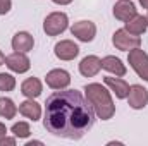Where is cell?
Returning <instances> with one entry per match:
<instances>
[{
    "instance_id": "cell-1",
    "label": "cell",
    "mask_w": 148,
    "mask_h": 146,
    "mask_svg": "<svg viewBox=\"0 0 148 146\" xmlns=\"http://www.w3.org/2000/svg\"><path fill=\"white\" fill-rule=\"evenodd\" d=\"M95 124V110L77 89H59L47 98L45 129L59 138L81 139Z\"/></svg>"
},
{
    "instance_id": "cell-2",
    "label": "cell",
    "mask_w": 148,
    "mask_h": 146,
    "mask_svg": "<svg viewBox=\"0 0 148 146\" xmlns=\"http://www.w3.org/2000/svg\"><path fill=\"white\" fill-rule=\"evenodd\" d=\"M84 93L88 102L95 110V115L102 120H109L115 113V105L110 98V93L98 83H90L84 86Z\"/></svg>"
},
{
    "instance_id": "cell-3",
    "label": "cell",
    "mask_w": 148,
    "mask_h": 146,
    "mask_svg": "<svg viewBox=\"0 0 148 146\" xmlns=\"http://www.w3.org/2000/svg\"><path fill=\"white\" fill-rule=\"evenodd\" d=\"M67 26H69V19H67V14L64 12H52L50 16H47L43 23V29L48 36H57L64 33Z\"/></svg>"
},
{
    "instance_id": "cell-4",
    "label": "cell",
    "mask_w": 148,
    "mask_h": 146,
    "mask_svg": "<svg viewBox=\"0 0 148 146\" xmlns=\"http://www.w3.org/2000/svg\"><path fill=\"white\" fill-rule=\"evenodd\" d=\"M127 60H129V65L134 69V72L138 74L141 79L148 81V55L140 48V46L129 50Z\"/></svg>"
},
{
    "instance_id": "cell-5",
    "label": "cell",
    "mask_w": 148,
    "mask_h": 146,
    "mask_svg": "<svg viewBox=\"0 0 148 146\" xmlns=\"http://www.w3.org/2000/svg\"><path fill=\"white\" fill-rule=\"evenodd\" d=\"M112 43L117 50H122V52H127V50H133L136 46L141 45V38L136 36V35H131L127 33L126 29H117L112 36Z\"/></svg>"
},
{
    "instance_id": "cell-6",
    "label": "cell",
    "mask_w": 148,
    "mask_h": 146,
    "mask_svg": "<svg viewBox=\"0 0 148 146\" xmlns=\"http://www.w3.org/2000/svg\"><path fill=\"white\" fill-rule=\"evenodd\" d=\"M71 33H73V36H76L79 41L88 43V41H91V40L95 38V35H97V26H95V23H91V21H77V23L73 24Z\"/></svg>"
},
{
    "instance_id": "cell-7",
    "label": "cell",
    "mask_w": 148,
    "mask_h": 146,
    "mask_svg": "<svg viewBox=\"0 0 148 146\" xmlns=\"http://www.w3.org/2000/svg\"><path fill=\"white\" fill-rule=\"evenodd\" d=\"M127 103L129 107L134 110L145 108L148 103V91L141 84H133L129 86V93H127Z\"/></svg>"
},
{
    "instance_id": "cell-8",
    "label": "cell",
    "mask_w": 148,
    "mask_h": 146,
    "mask_svg": "<svg viewBox=\"0 0 148 146\" xmlns=\"http://www.w3.org/2000/svg\"><path fill=\"white\" fill-rule=\"evenodd\" d=\"M5 64H7V67H9L10 71H14V72H17V74L28 72L29 67H31L29 59H28L26 53H23V52H14V53L7 55V57H5Z\"/></svg>"
},
{
    "instance_id": "cell-9",
    "label": "cell",
    "mask_w": 148,
    "mask_h": 146,
    "mask_svg": "<svg viewBox=\"0 0 148 146\" xmlns=\"http://www.w3.org/2000/svg\"><path fill=\"white\" fill-rule=\"evenodd\" d=\"M45 81H47V84L52 89H64V88L69 86L71 76H69L67 71H64V69H53V71H50V72L47 74Z\"/></svg>"
},
{
    "instance_id": "cell-10",
    "label": "cell",
    "mask_w": 148,
    "mask_h": 146,
    "mask_svg": "<svg viewBox=\"0 0 148 146\" xmlns=\"http://www.w3.org/2000/svg\"><path fill=\"white\" fill-rule=\"evenodd\" d=\"M79 53V46L71 40H62L55 45V55L60 60H73Z\"/></svg>"
},
{
    "instance_id": "cell-11",
    "label": "cell",
    "mask_w": 148,
    "mask_h": 146,
    "mask_svg": "<svg viewBox=\"0 0 148 146\" xmlns=\"http://www.w3.org/2000/svg\"><path fill=\"white\" fill-rule=\"evenodd\" d=\"M114 16H115V19L126 23V21H129L131 17L136 16V7L131 0H119L114 5Z\"/></svg>"
},
{
    "instance_id": "cell-12",
    "label": "cell",
    "mask_w": 148,
    "mask_h": 146,
    "mask_svg": "<svg viewBox=\"0 0 148 146\" xmlns=\"http://www.w3.org/2000/svg\"><path fill=\"white\" fill-rule=\"evenodd\" d=\"M102 69V60L97 57V55H88L81 60L79 64V72L83 74L84 77H93L100 72Z\"/></svg>"
},
{
    "instance_id": "cell-13",
    "label": "cell",
    "mask_w": 148,
    "mask_h": 146,
    "mask_svg": "<svg viewBox=\"0 0 148 146\" xmlns=\"http://www.w3.org/2000/svg\"><path fill=\"white\" fill-rule=\"evenodd\" d=\"M103 83H105V84L110 88L112 91L115 93V96H117L119 100L127 98V93H129V84H127L124 79H121L119 76H117V77L107 76V77H103Z\"/></svg>"
},
{
    "instance_id": "cell-14",
    "label": "cell",
    "mask_w": 148,
    "mask_h": 146,
    "mask_svg": "<svg viewBox=\"0 0 148 146\" xmlns=\"http://www.w3.org/2000/svg\"><path fill=\"white\" fill-rule=\"evenodd\" d=\"M33 46H35V40H33V36L29 33H26V31H19V33H16L14 38H12V48L16 52L26 53V52L33 50Z\"/></svg>"
},
{
    "instance_id": "cell-15",
    "label": "cell",
    "mask_w": 148,
    "mask_h": 146,
    "mask_svg": "<svg viewBox=\"0 0 148 146\" xmlns=\"http://www.w3.org/2000/svg\"><path fill=\"white\" fill-rule=\"evenodd\" d=\"M148 28V19L147 17H143V16H134V17H131L129 21H126V31L127 33H131V35H136V36H140V35H143L145 31H147Z\"/></svg>"
},
{
    "instance_id": "cell-16",
    "label": "cell",
    "mask_w": 148,
    "mask_h": 146,
    "mask_svg": "<svg viewBox=\"0 0 148 146\" xmlns=\"http://www.w3.org/2000/svg\"><path fill=\"white\" fill-rule=\"evenodd\" d=\"M19 113L35 122V120H38L41 117V107L38 105L33 98H29V100H26V102H23L19 105Z\"/></svg>"
},
{
    "instance_id": "cell-17",
    "label": "cell",
    "mask_w": 148,
    "mask_h": 146,
    "mask_svg": "<svg viewBox=\"0 0 148 146\" xmlns=\"http://www.w3.org/2000/svg\"><path fill=\"white\" fill-rule=\"evenodd\" d=\"M102 69L109 71L110 74H115V76H119V77H122V76L126 74V65L121 62V59L112 57V55L102 59Z\"/></svg>"
},
{
    "instance_id": "cell-18",
    "label": "cell",
    "mask_w": 148,
    "mask_h": 146,
    "mask_svg": "<svg viewBox=\"0 0 148 146\" xmlns=\"http://www.w3.org/2000/svg\"><path fill=\"white\" fill-rule=\"evenodd\" d=\"M41 91H43L41 83H40V79H36V77L26 79V81L23 83V86H21V93H23L26 98H36V96L41 95Z\"/></svg>"
},
{
    "instance_id": "cell-19",
    "label": "cell",
    "mask_w": 148,
    "mask_h": 146,
    "mask_svg": "<svg viewBox=\"0 0 148 146\" xmlns=\"http://www.w3.org/2000/svg\"><path fill=\"white\" fill-rule=\"evenodd\" d=\"M17 113V107L14 105V102L10 98L2 96L0 98V117L3 119H14Z\"/></svg>"
},
{
    "instance_id": "cell-20",
    "label": "cell",
    "mask_w": 148,
    "mask_h": 146,
    "mask_svg": "<svg viewBox=\"0 0 148 146\" xmlns=\"http://www.w3.org/2000/svg\"><path fill=\"white\" fill-rule=\"evenodd\" d=\"M16 88V77L10 74L0 72V91H12Z\"/></svg>"
},
{
    "instance_id": "cell-21",
    "label": "cell",
    "mask_w": 148,
    "mask_h": 146,
    "mask_svg": "<svg viewBox=\"0 0 148 146\" xmlns=\"http://www.w3.org/2000/svg\"><path fill=\"white\" fill-rule=\"evenodd\" d=\"M12 134L16 138H28L31 134V129H29V124L26 122H17L12 126Z\"/></svg>"
},
{
    "instance_id": "cell-22",
    "label": "cell",
    "mask_w": 148,
    "mask_h": 146,
    "mask_svg": "<svg viewBox=\"0 0 148 146\" xmlns=\"http://www.w3.org/2000/svg\"><path fill=\"white\" fill-rule=\"evenodd\" d=\"M12 7V0H0V16L7 14Z\"/></svg>"
},
{
    "instance_id": "cell-23",
    "label": "cell",
    "mask_w": 148,
    "mask_h": 146,
    "mask_svg": "<svg viewBox=\"0 0 148 146\" xmlns=\"http://www.w3.org/2000/svg\"><path fill=\"white\" fill-rule=\"evenodd\" d=\"M3 145H10V146H14L16 145V138H0V146H3Z\"/></svg>"
},
{
    "instance_id": "cell-24",
    "label": "cell",
    "mask_w": 148,
    "mask_h": 146,
    "mask_svg": "<svg viewBox=\"0 0 148 146\" xmlns=\"http://www.w3.org/2000/svg\"><path fill=\"white\" fill-rule=\"evenodd\" d=\"M53 3H59V5H67V3H71L73 0H52Z\"/></svg>"
},
{
    "instance_id": "cell-25",
    "label": "cell",
    "mask_w": 148,
    "mask_h": 146,
    "mask_svg": "<svg viewBox=\"0 0 148 146\" xmlns=\"http://www.w3.org/2000/svg\"><path fill=\"white\" fill-rule=\"evenodd\" d=\"M5 134H7V129H5V124H2V122H0V138H3Z\"/></svg>"
},
{
    "instance_id": "cell-26",
    "label": "cell",
    "mask_w": 148,
    "mask_h": 146,
    "mask_svg": "<svg viewBox=\"0 0 148 146\" xmlns=\"http://www.w3.org/2000/svg\"><path fill=\"white\" fill-rule=\"evenodd\" d=\"M2 64H5V55L0 52V65H2Z\"/></svg>"
},
{
    "instance_id": "cell-27",
    "label": "cell",
    "mask_w": 148,
    "mask_h": 146,
    "mask_svg": "<svg viewBox=\"0 0 148 146\" xmlns=\"http://www.w3.org/2000/svg\"><path fill=\"white\" fill-rule=\"evenodd\" d=\"M140 3H141L145 9H148V0H140Z\"/></svg>"
},
{
    "instance_id": "cell-28",
    "label": "cell",
    "mask_w": 148,
    "mask_h": 146,
    "mask_svg": "<svg viewBox=\"0 0 148 146\" xmlns=\"http://www.w3.org/2000/svg\"><path fill=\"white\" fill-rule=\"evenodd\" d=\"M33 145H41V143H40V141H29L26 146H33Z\"/></svg>"
},
{
    "instance_id": "cell-29",
    "label": "cell",
    "mask_w": 148,
    "mask_h": 146,
    "mask_svg": "<svg viewBox=\"0 0 148 146\" xmlns=\"http://www.w3.org/2000/svg\"><path fill=\"white\" fill-rule=\"evenodd\" d=\"M147 19H148V16H147Z\"/></svg>"
}]
</instances>
